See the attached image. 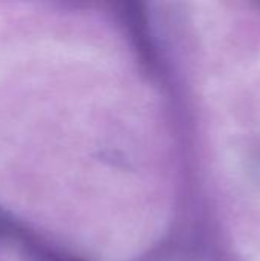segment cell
Masks as SVG:
<instances>
[{
    "label": "cell",
    "mask_w": 260,
    "mask_h": 261,
    "mask_svg": "<svg viewBox=\"0 0 260 261\" xmlns=\"http://www.w3.org/2000/svg\"><path fill=\"white\" fill-rule=\"evenodd\" d=\"M25 261H80L55 248L41 236L28 229L26 234L17 243Z\"/></svg>",
    "instance_id": "6da1fadb"
},
{
    "label": "cell",
    "mask_w": 260,
    "mask_h": 261,
    "mask_svg": "<svg viewBox=\"0 0 260 261\" xmlns=\"http://www.w3.org/2000/svg\"><path fill=\"white\" fill-rule=\"evenodd\" d=\"M28 229L29 228L17 222V219L9 211L0 206V240H12L18 243Z\"/></svg>",
    "instance_id": "7a4b0ae2"
}]
</instances>
